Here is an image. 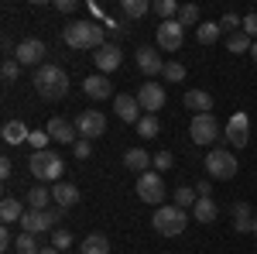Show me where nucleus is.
I'll use <instances>...</instances> for the list:
<instances>
[{
    "instance_id": "obj_36",
    "label": "nucleus",
    "mask_w": 257,
    "mask_h": 254,
    "mask_svg": "<svg viewBox=\"0 0 257 254\" xmlns=\"http://www.w3.org/2000/svg\"><path fill=\"white\" fill-rule=\"evenodd\" d=\"M161 76L168 79V82H182V79H185V65H182V62H165V72H161Z\"/></svg>"
},
{
    "instance_id": "obj_2",
    "label": "nucleus",
    "mask_w": 257,
    "mask_h": 254,
    "mask_svg": "<svg viewBox=\"0 0 257 254\" xmlns=\"http://www.w3.org/2000/svg\"><path fill=\"white\" fill-rule=\"evenodd\" d=\"M35 90H38L41 100H62L69 93V76H65V69L45 62L41 69H35Z\"/></svg>"
},
{
    "instance_id": "obj_38",
    "label": "nucleus",
    "mask_w": 257,
    "mask_h": 254,
    "mask_svg": "<svg viewBox=\"0 0 257 254\" xmlns=\"http://www.w3.org/2000/svg\"><path fill=\"white\" fill-rule=\"evenodd\" d=\"M0 76H4V82H14V79L21 76V62L18 59H7L4 65H0Z\"/></svg>"
},
{
    "instance_id": "obj_18",
    "label": "nucleus",
    "mask_w": 257,
    "mask_h": 254,
    "mask_svg": "<svg viewBox=\"0 0 257 254\" xmlns=\"http://www.w3.org/2000/svg\"><path fill=\"white\" fill-rule=\"evenodd\" d=\"M45 134L52 137V141H59V144H76V124L72 120H65V117H52L48 120V127H45Z\"/></svg>"
},
{
    "instance_id": "obj_44",
    "label": "nucleus",
    "mask_w": 257,
    "mask_h": 254,
    "mask_svg": "<svg viewBox=\"0 0 257 254\" xmlns=\"http://www.w3.org/2000/svg\"><path fill=\"white\" fill-rule=\"evenodd\" d=\"M89 155H93V141H82L79 137L76 141V158H89Z\"/></svg>"
},
{
    "instance_id": "obj_1",
    "label": "nucleus",
    "mask_w": 257,
    "mask_h": 254,
    "mask_svg": "<svg viewBox=\"0 0 257 254\" xmlns=\"http://www.w3.org/2000/svg\"><path fill=\"white\" fill-rule=\"evenodd\" d=\"M62 41L69 48H103L106 45V28L96 24V21H72L62 28Z\"/></svg>"
},
{
    "instance_id": "obj_43",
    "label": "nucleus",
    "mask_w": 257,
    "mask_h": 254,
    "mask_svg": "<svg viewBox=\"0 0 257 254\" xmlns=\"http://www.w3.org/2000/svg\"><path fill=\"white\" fill-rule=\"evenodd\" d=\"M240 31H243L247 38H254V41H257V14H247V18H243V28H240Z\"/></svg>"
},
{
    "instance_id": "obj_39",
    "label": "nucleus",
    "mask_w": 257,
    "mask_h": 254,
    "mask_svg": "<svg viewBox=\"0 0 257 254\" xmlns=\"http://www.w3.org/2000/svg\"><path fill=\"white\" fill-rule=\"evenodd\" d=\"M69 244H72V234H69V230H62V227H59V230L52 234V247L65 254V251H69Z\"/></svg>"
},
{
    "instance_id": "obj_29",
    "label": "nucleus",
    "mask_w": 257,
    "mask_h": 254,
    "mask_svg": "<svg viewBox=\"0 0 257 254\" xmlns=\"http://www.w3.org/2000/svg\"><path fill=\"white\" fill-rule=\"evenodd\" d=\"M79 254H110V240L103 234H89L86 240H82Z\"/></svg>"
},
{
    "instance_id": "obj_46",
    "label": "nucleus",
    "mask_w": 257,
    "mask_h": 254,
    "mask_svg": "<svg viewBox=\"0 0 257 254\" xmlns=\"http://www.w3.org/2000/svg\"><path fill=\"white\" fill-rule=\"evenodd\" d=\"M55 7H59L62 14H72V11H76V4H72V0H59V4H55Z\"/></svg>"
},
{
    "instance_id": "obj_12",
    "label": "nucleus",
    "mask_w": 257,
    "mask_h": 254,
    "mask_svg": "<svg viewBox=\"0 0 257 254\" xmlns=\"http://www.w3.org/2000/svg\"><path fill=\"white\" fill-rule=\"evenodd\" d=\"M165 100H168V93H165V86H158V82H144L138 90V103L144 114H155L158 117V110L165 107Z\"/></svg>"
},
{
    "instance_id": "obj_33",
    "label": "nucleus",
    "mask_w": 257,
    "mask_h": 254,
    "mask_svg": "<svg viewBox=\"0 0 257 254\" xmlns=\"http://www.w3.org/2000/svg\"><path fill=\"white\" fill-rule=\"evenodd\" d=\"M226 48H230L233 55H243V52H250V48H254V41L247 38L243 31H237V35H230V38H226Z\"/></svg>"
},
{
    "instance_id": "obj_47",
    "label": "nucleus",
    "mask_w": 257,
    "mask_h": 254,
    "mask_svg": "<svg viewBox=\"0 0 257 254\" xmlns=\"http://www.w3.org/2000/svg\"><path fill=\"white\" fill-rule=\"evenodd\" d=\"M196 193H199V196H209V193H213V186H209V179H202V182H199V186H196Z\"/></svg>"
},
{
    "instance_id": "obj_45",
    "label": "nucleus",
    "mask_w": 257,
    "mask_h": 254,
    "mask_svg": "<svg viewBox=\"0 0 257 254\" xmlns=\"http://www.w3.org/2000/svg\"><path fill=\"white\" fill-rule=\"evenodd\" d=\"M11 172H14V161L4 155V158H0V179H11Z\"/></svg>"
},
{
    "instance_id": "obj_30",
    "label": "nucleus",
    "mask_w": 257,
    "mask_h": 254,
    "mask_svg": "<svg viewBox=\"0 0 257 254\" xmlns=\"http://www.w3.org/2000/svg\"><path fill=\"white\" fill-rule=\"evenodd\" d=\"M48 199H52V189L35 186V189L28 193V210H48Z\"/></svg>"
},
{
    "instance_id": "obj_8",
    "label": "nucleus",
    "mask_w": 257,
    "mask_h": 254,
    "mask_svg": "<svg viewBox=\"0 0 257 254\" xmlns=\"http://www.w3.org/2000/svg\"><path fill=\"white\" fill-rule=\"evenodd\" d=\"M138 196L144 203H151V206H161L165 196H168L165 182H161V172H144V176L138 179Z\"/></svg>"
},
{
    "instance_id": "obj_20",
    "label": "nucleus",
    "mask_w": 257,
    "mask_h": 254,
    "mask_svg": "<svg viewBox=\"0 0 257 254\" xmlns=\"http://www.w3.org/2000/svg\"><path fill=\"white\" fill-rule=\"evenodd\" d=\"M52 199H55V206L69 210V206L79 203V189H76L72 182H55V186H52Z\"/></svg>"
},
{
    "instance_id": "obj_22",
    "label": "nucleus",
    "mask_w": 257,
    "mask_h": 254,
    "mask_svg": "<svg viewBox=\"0 0 257 254\" xmlns=\"http://www.w3.org/2000/svg\"><path fill=\"white\" fill-rule=\"evenodd\" d=\"M151 161H155V158L148 155L144 148H131V151L123 155V165H127L131 172H138V176H144V172H148V165H151Z\"/></svg>"
},
{
    "instance_id": "obj_51",
    "label": "nucleus",
    "mask_w": 257,
    "mask_h": 254,
    "mask_svg": "<svg viewBox=\"0 0 257 254\" xmlns=\"http://www.w3.org/2000/svg\"><path fill=\"white\" fill-rule=\"evenodd\" d=\"M65 254H72V251H65Z\"/></svg>"
},
{
    "instance_id": "obj_37",
    "label": "nucleus",
    "mask_w": 257,
    "mask_h": 254,
    "mask_svg": "<svg viewBox=\"0 0 257 254\" xmlns=\"http://www.w3.org/2000/svg\"><path fill=\"white\" fill-rule=\"evenodd\" d=\"M219 28H223V31H230V35H237L240 28H243V21H240L237 14H233V11H226V14L219 18Z\"/></svg>"
},
{
    "instance_id": "obj_14",
    "label": "nucleus",
    "mask_w": 257,
    "mask_h": 254,
    "mask_svg": "<svg viewBox=\"0 0 257 254\" xmlns=\"http://www.w3.org/2000/svg\"><path fill=\"white\" fill-rule=\"evenodd\" d=\"M113 110H117V117L123 120V124H134V127H138L141 117H144L138 97H131V93H117V97H113Z\"/></svg>"
},
{
    "instance_id": "obj_13",
    "label": "nucleus",
    "mask_w": 257,
    "mask_h": 254,
    "mask_svg": "<svg viewBox=\"0 0 257 254\" xmlns=\"http://www.w3.org/2000/svg\"><path fill=\"white\" fill-rule=\"evenodd\" d=\"M182 38H185V28L178 21H161L158 24V48L161 52H178Z\"/></svg>"
},
{
    "instance_id": "obj_11",
    "label": "nucleus",
    "mask_w": 257,
    "mask_h": 254,
    "mask_svg": "<svg viewBox=\"0 0 257 254\" xmlns=\"http://www.w3.org/2000/svg\"><path fill=\"white\" fill-rule=\"evenodd\" d=\"M223 137L230 141V148H247V141H250V117L243 110L233 114L226 120V127H223Z\"/></svg>"
},
{
    "instance_id": "obj_21",
    "label": "nucleus",
    "mask_w": 257,
    "mask_h": 254,
    "mask_svg": "<svg viewBox=\"0 0 257 254\" xmlns=\"http://www.w3.org/2000/svg\"><path fill=\"white\" fill-rule=\"evenodd\" d=\"M0 137H4L7 144H24V141H31V131H28L21 120H7L4 131H0Z\"/></svg>"
},
{
    "instance_id": "obj_10",
    "label": "nucleus",
    "mask_w": 257,
    "mask_h": 254,
    "mask_svg": "<svg viewBox=\"0 0 257 254\" xmlns=\"http://www.w3.org/2000/svg\"><path fill=\"white\" fill-rule=\"evenodd\" d=\"M76 131H79L82 141L103 137L106 134V117H103V110H82L79 117H76Z\"/></svg>"
},
{
    "instance_id": "obj_35",
    "label": "nucleus",
    "mask_w": 257,
    "mask_h": 254,
    "mask_svg": "<svg viewBox=\"0 0 257 254\" xmlns=\"http://www.w3.org/2000/svg\"><path fill=\"white\" fill-rule=\"evenodd\" d=\"M178 7H182V4H175V0H158V4H155V14H158L161 21H175Z\"/></svg>"
},
{
    "instance_id": "obj_25",
    "label": "nucleus",
    "mask_w": 257,
    "mask_h": 254,
    "mask_svg": "<svg viewBox=\"0 0 257 254\" xmlns=\"http://www.w3.org/2000/svg\"><path fill=\"white\" fill-rule=\"evenodd\" d=\"M219 35H223L219 21H202V24L196 28V38H199V45H216V41H219Z\"/></svg>"
},
{
    "instance_id": "obj_5",
    "label": "nucleus",
    "mask_w": 257,
    "mask_h": 254,
    "mask_svg": "<svg viewBox=\"0 0 257 254\" xmlns=\"http://www.w3.org/2000/svg\"><path fill=\"white\" fill-rule=\"evenodd\" d=\"M155 230L161 237H178L185 230V223H189V213L185 210H178V206H158V213H155Z\"/></svg>"
},
{
    "instance_id": "obj_27",
    "label": "nucleus",
    "mask_w": 257,
    "mask_h": 254,
    "mask_svg": "<svg viewBox=\"0 0 257 254\" xmlns=\"http://www.w3.org/2000/svg\"><path fill=\"white\" fill-rule=\"evenodd\" d=\"M148 11H151L148 0H123V4H120V18L123 21H138V18H144Z\"/></svg>"
},
{
    "instance_id": "obj_24",
    "label": "nucleus",
    "mask_w": 257,
    "mask_h": 254,
    "mask_svg": "<svg viewBox=\"0 0 257 254\" xmlns=\"http://www.w3.org/2000/svg\"><path fill=\"white\" fill-rule=\"evenodd\" d=\"M24 210H21V203L14 196H4V203H0V220H4V227H11V223H18Z\"/></svg>"
},
{
    "instance_id": "obj_32",
    "label": "nucleus",
    "mask_w": 257,
    "mask_h": 254,
    "mask_svg": "<svg viewBox=\"0 0 257 254\" xmlns=\"http://www.w3.org/2000/svg\"><path fill=\"white\" fill-rule=\"evenodd\" d=\"M14 251H18V254H41V244H38V237H35V234H24V230H21Z\"/></svg>"
},
{
    "instance_id": "obj_41",
    "label": "nucleus",
    "mask_w": 257,
    "mask_h": 254,
    "mask_svg": "<svg viewBox=\"0 0 257 254\" xmlns=\"http://www.w3.org/2000/svg\"><path fill=\"white\" fill-rule=\"evenodd\" d=\"M123 31H127V21H123V18H117V21H110V24H106V35H110L113 41L123 38Z\"/></svg>"
},
{
    "instance_id": "obj_23",
    "label": "nucleus",
    "mask_w": 257,
    "mask_h": 254,
    "mask_svg": "<svg viewBox=\"0 0 257 254\" xmlns=\"http://www.w3.org/2000/svg\"><path fill=\"white\" fill-rule=\"evenodd\" d=\"M192 220H199V223H213V220H216V203H213V196H199V203L192 206Z\"/></svg>"
},
{
    "instance_id": "obj_7",
    "label": "nucleus",
    "mask_w": 257,
    "mask_h": 254,
    "mask_svg": "<svg viewBox=\"0 0 257 254\" xmlns=\"http://www.w3.org/2000/svg\"><path fill=\"white\" fill-rule=\"evenodd\" d=\"M189 134H192V141L202 144V148H216V141H219L216 117H213V114H196L192 124H189Z\"/></svg>"
},
{
    "instance_id": "obj_16",
    "label": "nucleus",
    "mask_w": 257,
    "mask_h": 254,
    "mask_svg": "<svg viewBox=\"0 0 257 254\" xmlns=\"http://www.w3.org/2000/svg\"><path fill=\"white\" fill-rule=\"evenodd\" d=\"M134 59H138V69L144 76H161L165 72V62H161L158 48H151V45H141L138 52H134Z\"/></svg>"
},
{
    "instance_id": "obj_31",
    "label": "nucleus",
    "mask_w": 257,
    "mask_h": 254,
    "mask_svg": "<svg viewBox=\"0 0 257 254\" xmlns=\"http://www.w3.org/2000/svg\"><path fill=\"white\" fill-rule=\"evenodd\" d=\"M175 21L182 24V28H199V7H196V4H182Z\"/></svg>"
},
{
    "instance_id": "obj_6",
    "label": "nucleus",
    "mask_w": 257,
    "mask_h": 254,
    "mask_svg": "<svg viewBox=\"0 0 257 254\" xmlns=\"http://www.w3.org/2000/svg\"><path fill=\"white\" fill-rule=\"evenodd\" d=\"M237 158H233V151H226V148H209V155H206V172L213 179H233L237 176Z\"/></svg>"
},
{
    "instance_id": "obj_3",
    "label": "nucleus",
    "mask_w": 257,
    "mask_h": 254,
    "mask_svg": "<svg viewBox=\"0 0 257 254\" xmlns=\"http://www.w3.org/2000/svg\"><path fill=\"white\" fill-rule=\"evenodd\" d=\"M28 165H31V176L41 179V182H59L62 172H65V161H62L59 151H31Z\"/></svg>"
},
{
    "instance_id": "obj_4",
    "label": "nucleus",
    "mask_w": 257,
    "mask_h": 254,
    "mask_svg": "<svg viewBox=\"0 0 257 254\" xmlns=\"http://www.w3.org/2000/svg\"><path fill=\"white\" fill-rule=\"evenodd\" d=\"M62 216H65L62 206H55V210H24V216H21V230L38 237V234H45V230H52Z\"/></svg>"
},
{
    "instance_id": "obj_50",
    "label": "nucleus",
    "mask_w": 257,
    "mask_h": 254,
    "mask_svg": "<svg viewBox=\"0 0 257 254\" xmlns=\"http://www.w3.org/2000/svg\"><path fill=\"white\" fill-rule=\"evenodd\" d=\"M254 234H257V216H254Z\"/></svg>"
},
{
    "instance_id": "obj_26",
    "label": "nucleus",
    "mask_w": 257,
    "mask_h": 254,
    "mask_svg": "<svg viewBox=\"0 0 257 254\" xmlns=\"http://www.w3.org/2000/svg\"><path fill=\"white\" fill-rule=\"evenodd\" d=\"M254 216L257 213H250V206H247V203H237V206H233V227H237L240 234L254 230Z\"/></svg>"
},
{
    "instance_id": "obj_19",
    "label": "nucleus",
    "mask_w": 257,
    "mask_h": 254,
    "mask_svg": "<svg viewBox=\"0 0 257 254\" xmlns=\"http://www.w3.org/2000/svg\"><path fill=\"white\" fill-rule=\"evenodd\" d=\"M182 107H185V110H196V114H213V97H209L206 90H185Z\"/></svg>"
},
{
    "instance_id": "obj_42",
    "label": "nucleus",
    "mask_w": 257,
    "mask_h": 254,
    "mask_svg": "<svg viewBox=\"0 0 257 254\" xmlns=\"http://www.w3.org/2000/svg\"><path fill=\"white\" fill-rule=\"evenodd\" d=\"M35 151H48V134L45 131H31V141H28Z\"/></svg>"
},
{
    "instance_id": "obj_17",
    "label": "nucleus",
    "mask_w": 257,
    "mask_h": 254,
    "mask_svg": "<svg viewBox=\"0 0 257 254\" xmlns=\"http://www.w3.org/2000/svg\"><path fill=\"white\" fill-rule=\"evenodd\" d=\"M82 93H86L89 100H110V97H117V93H113V82L103 76V72L82 79Z\"/></svg>"
},
{
    "instance_id": "obj_34",
    "label": "nucleus",
    "mask_w": 257,
    "mask_h": 254,
    "mask_svg": "<svg viewBox=\"0 0 257 254\" xmlns=\"http://www.w3.org/2000/svg\"><path fill=\"white\" fill-rule=\"evenodd\" d=\"M158 131H161V124H158L155 114H144V117H141V124H138V134L141 137H158Z\"/></svg>"
},
{
    "instance_id": "obj_49",
    "label": "nucleus",
    "mask_w": 257,
    "mask_h": 254,
    "mask_svg": "<svg viewBox=\"0 0 257 254\" xmlns=\"http://www.w3.org/2000/svg\"><path fill=\"white\" fill-rule=\"evenodd\" d=\"M250 55H254V62H257V41H254V48H250Z\"/></svg>"
},
{
    "instance_id": "obj_48",
    "label": "nucleus",
    "mask_w": 257,
    "mask_h": 254,
    "mask_svg": "<svg viewBox=\"0 0 257 254\" xmlns=\"http://www.w3.org/2000/svg\"><path fill=\"white\" fill-rule=\"evenodd\" d=\"M41 254H62V251H55V247H41Z\"/></svg>"
},
{
    "instance_id": "obj_40",
    "label": "nucleus",
    "mask_w": 257,
    "mask_h": 254,
    "mask_svg": "<svg viewBox=\"0 0 257 254\" xmlns=\"http://www.w3.org/2000/svg\"><path fill=\"white\" fill-rule=\"evenodd\" d=\"M172 161H175V158H172V151H158V155H155V161H151V165H155V168H158V172H168V168H175V165H172Z\"/></svg>"
},
{
    "instance_id": "obj_9",
    "label": "nucleus",
    "mask_w": 257,
    "mask_h": 254,
    "mask_svg": "<svg viewBox=\"0 0 257 254\" xmlns=\"http://www.w3.org/2000/svg\"><path fill=\"white\" fill-rule=\"evenodd\" d=\"M45 55H48V45L41 38H24L18 48H14V59H18L21 65H35V69L45 65Z\"/></svg>"
},
{
    "instance_id": "obj_28",
    "label": "nucleus",
    "mask_w": 257,
    "mask_h": 254,
    "mask_svg": "<svg viewBox=\"0 0 257 254\" xmlns=\"http://www.w3.org/2000/svg\"><path fill=\"white\" fill-rule=\"evenodd\" d=\"M196 203H199V193H196V189H189V186H182V189H175V193H172V206L185 210V213H189Z\"/></svg>"
},
{
    "instance_id": "obj_15",
    "label": "nucleus",
    "mask_w": 257,
    "mask_h": 254,
    "mask_svg": "<svg viewBox=\"0 0 257 254\" xmlns=\"http://www.w3.org/2000/svg\"><path fill=\"white\" fill-rule=\"evenodd\" d=\"M93 62H96V69H99V72L106 76V72L120 69V62H123V52H120V45H117V41H106L103 48H96Z\"/></svg>"
}]
</instances>
